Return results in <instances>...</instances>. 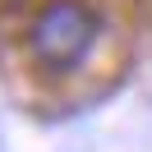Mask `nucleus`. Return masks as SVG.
Segmentation results:
<instances>
[{"mask_svg": "<svg viewBox=\"0 0 152 152\" xmlns=\"http://www.w3.org/2000/svg\"><path fill=\"white\" fill-rule=\"evenodd\" d=\"M92 37H97V14L83 0H51L32 19V32H28L32 56L46 69H74L88 56Z\"/></svg>", "mask_w": 152, "mask_h": 152, "instance_id": "obj_1", "label": "nucleus"}]
</instances>
